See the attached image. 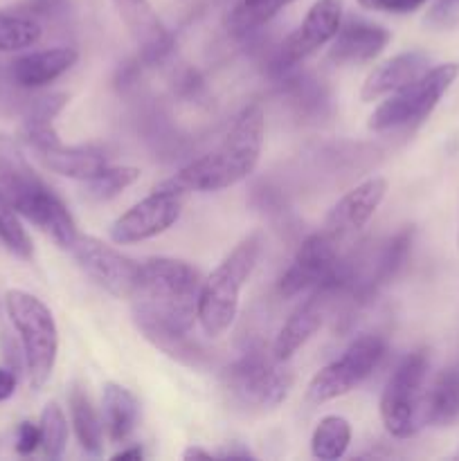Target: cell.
<instances>
[{
    "instance_id": "cell-1",
    "label": "cell",
    "mask_w": 459,
    "mask_h": 461,
    "mask_svg": "<svg viewBox=\"0 0 459 461\" xmlns=\"http://www.w3.org/2000/svg\"><path fill=\"white\" fill-rule=\"evenodd\" d=\"M201 275L192 264L171 257H153L140 264L130 293V313L140 331L162 349L183 345L198 322Z\"/></svg>"
},
{
    "instance_id": "cell-2",
    "label": "cell",
    "mask_w": 459,
    "mask_h": 461,
    "mask_svg": "<svg viewBox=\"0 0 459 461\" xmlns=\"http://www.w3.org/2000/svg\"><path fill=\"white\" fill-rule=\"evenodd\" d=\"M266 138V113L261 104H250L238 113L232 129L214 151L205 153L198 160L160 183L162 187L176 189L180 194L192 192H220L238 185L255 174L261 160Z\"/></svg>"
},
{
    "instance_id": "cell-3",
    "label": "cell",
    "mask_w": 459,
    "mask_h": 461,
    "mask_svg": "<svg viewBox=\"0 0 459 461\" xmlns=\"http://www.w3.org/2000/svg\"><path fill=\"white\" fill-rule=\"evenodd\" d=\"M0 196L63 250H70L79 237L66 203L27 167L18 153L0 151Z\"/></svg>"
},
{
    "instance_id": "cell-4",
    "label": "cell",
    "mask_w": 459,
    "mask_h": 461,
    "mask_svg": "<svg viewBox=\"0 0 459 461\" xmlns=\"http://www.w3.org/2000/svg\"><path fill=\"white\" fill-rule=\"evenodd\" d=\"M264 252V237L252 232L202 279L198 293V324L207 338H220L232 329L238 313V297L255 273Z\"/></svg>"
},
{
    "instance_id": "cell-5",
    "label": "cell",
    "mask_w": 459,
    "mask_h": 461,
    "mask_svg": "<svg viewBox=\"0 0 459 461\" xmlns=\"http://www.w3.org/2000/svg\"><path fill=\"white\" fill-rule=\"evenodd\" d=\"M4 311L22 349L27 381L34 390H43L52 378L58 356V329L52 311L43 300L21 288L4 293Z\"/></svg>"
},
{
    "instance_id": "cell-6",
    "label": "cell",
    "mask_w": 459,
    "mask_h": 461,
    "mask_svg": "<svg viewBox=\"0 0 459 461\" xmlns=\"http://www.w3.org/2000/svg\"><path fill=\"white\" fill-rule=\"evenodd\" d=\"M349 279L351 264L346 257H342L340 243L320 230L302 241L291 268L279 279V293L284 297H295L304 291L327 295L349 288Z\"/></svg>"
},
{
    "instance_id": "cell-7",
    "label": "cell",
    "mask_w": 459,
    "mask_h": 461,
    "mask_svg": "<svg viewBox=\"0 0 459 461\" xmlns=\"http://www.w3.org/2000/svg\"><path fill=\"white\" fill-rule=\"evenodd\" d=\"M457 77V63H441V66L430 68L408 86L387 95L385 102L378 104L376 111L369 115L367 126L376 133H382V131L418 124L435 111Z\"/></svg>"
},
{
    "instance_id": "cell-8",
    "label": "cell",
    "mask_w": 459,
    "mask_h": 461,
    "mask_svg": "<svg viewBox=\"0 0 459 461\" xmlns=\"http://www.w3.org/2000/svg\"><path fill=\"white\" fill-rule=\"evenodd\" d=\"M426 351H412L392 372L381 396V421L396 439H410L423 428V396L428 378Z\"/></svg>"
},
{
    "instance_id": "cell-9",
    "label": "cell",
    "mask_w": 459,
    "mask_h": 461,
    "mask_svg": "<svg viewBox=\"0 0 459 461\" xmlns=\"http://www.w3.org/2000/svg\"><path fill=\"white\" fill-rule=\"evenodd\" d=\"M387 354V342L382 336L376 333H364L356 338L336 360L324 365L306 387V396L310 403L322 405L333 399L349 394L351 390L367 381L374 374V369L381 365V360Z\"/></svg>"
},
{
    "instance_id": "cell-10",
    "label": "cell",
    "mask_w": 459,
    "mask_h": 461,
    "mask_svg": "<svg viewBox=\"0 0 459 461\" xmlns=\"http://www.w3.org/2000/svg\"><path fill=\"white\" fill-rule=\"evenodd\" d=\"M273 354L266 356L264 351H250L232 363L225 374L228 390L234 399L252 408H277L288 399L295 383V374L284 367Z\"/></svg>"
},
{
    "instance_id": "cell-11",
    "label": "cell",
    "mask_w": 459,
    "mask_h": 461,
    "mask_svg": "<svg viewBox=\"0 0 459 461\" xmlns=\"http://www.w3.org/2000/svg\"><path fill=\"white\" fill-rule=\"evenodd\" d=\"M183 207L184 194L158 185L147 198L135 203L130 210L112 221L111 230H108L111 241L117 246H130V243L158 237V234L166 232L171 225L178 223Z\"/></svg>"
},
{
    "instance_id": "cell-12",
    "label": "cell",
    "mask_w": 459,
    "mask_h": 461,
    "mask_svg": "<svg viewBox=\"0 0 459 461\" xmlns=\"http://www.w3.org/2000/svg\"><path fill=\"white\" fill-rule=\"evenodd\" d=\"M72 257L93 282L120 300H129L140 277V264L122 255L115 246H108L102 239L79 234L70 246Z\"/></svg>"
},
{
    "instance_id": "cell-13",
    "label": "cell",
    "mask_w": 459,
    "mask_h": 461,
    "mask_svg": "<svg viewBox=\"0 0 459 461\" xmlns=\"http://www.w3.org/2000/svg\"><path fill=\"white\" fill-rule=\"evenodd\" d=\"M342 25V0H315L292 34L284 41L277 54V68H292L336 39Z\"/></svg>"
},
{
    "instance_id": "cell-14",
    "label": "cell",
    "mask_w": 459,
    "mask_h": 461,
    "mask_svg": "<svg viewBox=\"0 0 459 461\" xmlns=\"http://www.w3.org/2000/svg\"><path fill=\"white\" fill-rule=\"evenodd\" d=\"M385 178L374 176V178L363 180V183L356 185L354 189H349V192L331 207L322 230L333 239V241H338L342 246V243L349 241L354 234H358L360 230L372 221V216L376 214L378 207L385 201Z\"/></svg>"
},
{
    "instance_id": "cell-15",
    "label": "cell",
    "mask_w": 459,
    "mask_h": 461,
    "mask_svg": "<svg viewBox=\"0 0 459 461\" xmlns=\"http://www.w3.org/2000/svg\"><path fill=\"white\" fill-rule=\"evenodd\" d=\"M129 30L130 39L140 50V57L147 63L162 61L174 48V36L169 34L166 25L158 12L153 9L151 0H111Z\"/></svg>"
},
{
    "instance_id": "cell-16",
    "label": "cell",
    "mask_w": 459,
    "mask_h": 461,
    "mask_svg": "<svg viewBox=\"0 0 459 461\" xmlns=\"http://www.w3.org/2000/svg\"><path fill=\"white\" fill-rule=\"evenodd\" d=\"M392 34L387 27L364 18H349L342 21L336 39L331 41L328 59L338 66H358V63L374 61L390 43Z\"/></svg>"
},
{
    "instance_id": "cell-17",
    "label": "cell",
    "mask_w": 459,
    "mask_h": 461,
    "mask_svg": "<svg viewBox=\"0 0 459 461\" xmlns=\"http://www.w3.org/2000/svg\"><path fill=\"white\" fill-rule=\"evenodd\" d=\"M79 61V52L70 45H58V48H45V50H30L18 54L16 59L7 63L9 72L14 79L27 90H40L57 81L58 77L66 75L68 70L76 66Z\"/></svg>"
},
{
    "instance_id": "cell-18",
    "label": "cell",
    "mask_w": 459,
    "mask_h": 461,
    "mask_svg": "<svg viewBox=\"0 0 459 461\" xmlns=\"http://www.w3.org/2000/svg\"><path fill=\"white\" fill-rule=\"evenodd\" d=\"M34 153L36 160L45 167L52 174L63 176V178L81 180V183H88V180L97 178L104 169L108 167L104 153H99L97 149L90 147H66L61 140L50 144H40V147L30 149Z\"/></svg>"
},
{
    "instance_id": "cell-19",
    "label": "cell",
    "mask_w": 459,
    "mask_h": 461,
    "mask_svg": "<svg viewBox=\"0 0 459 461\" xmlns=\"http://www.w3.org/2000/svg\"><path fill=\"white\" fill-rule=\"evenodd\" d=\"M428 70H430V57L426 52L396 54L369 72L363 88H360V99L364 104L378 102L381 97H387L394 90L403 88Z\"/></svg>"
},
{
    "instance_id": "cell-20",
    "label": "cell",
    "mask_w": 459,
    "mask_h": 461,
    "mask_svg": "<svg viewBox=\"0 0 459 461\" xmlns=\"http://www.w3.org/2000/svg\"><path fill=\"white\" fill-rule=\"evenodd\" d=\"M322 324L324 309L320 297L315 295L310 297L304 306H300V309L284 322V327L279 329L277 338H274L273 342V349H270L273 358L279 360V363H288V360H291L292 356H295L297 351L320 331V329H322Z\"/></svg>"
},
{
    "instance_id": "cell-21",
    "label": "cell",
    "mask_w": 459,
    "mask_h": 461,
    "mask_svg": "<svg viewBox=\"0 0 459 461\" xmlns=\"http://www.w3.org/2000/svg\"><path fill=\"white\" fill-rule=\"evenodd\" d=\"M459 419V365L441 369L423 396V426L444 428Z\"/></svg>"
},
{
    "instance_id": "cell-22",
    "label": "cell",
    "mask_w": 459,
    "mask_h": 461,
    "mask_svg": "<svg viewBox=\"0 0 459 461\" xmlns=\"http://www.w3.org/2000/svg\"><path fill=\"white\" fill-rule=\"evenodd\" d=\"M140 419V403L126 387L106 383L102 392L104 432L112 444H124L133 435Z\"/></svg>"
},
{
    "instance_id": "cell-23",
    "label": "cell",
    "mask_w": 459,
    "mask_h": 461,
    "mask_svg": "<svg viewBox=\"0 0 459 461\" xmlns=\"http://www.w3.org/2000/svg\"><path fill=\"white\" fill-rule=\"evenodd\" d=\"M68 410H70V426L75 430L81 450L86 455H93V457L102 455L104 421L94 410L88 392L79 383H72L70 392H68Z\"/></svg>"
},
{
    "instance_id": "cell-24",
    "label": "cell",
    "mask_w": 459,
    "mask_h": 461,
    "mask_svg": "<svg viewBox=\"0 0 459 461\" xmlns=\"http://www.w3.org/2000/svg\"><path fill=\"white\" fill-rule=\"evenodd\" d=\"M43 36L39 18L27 12H0V54L34 48Z\"/></svg>"
},
{
    "instance_id": "cell-25",
    "label": "cell",
    "mask_w": 459,
    "mask_h": 461,
    "mask_svg": "<svg viewBox=\"0 0 459 461\" xmlns=\"http://www.w3.org/2000/svg\"><path fill=\"white\" fill-rule=\"evenodd\" d=\"M351 444V426L345 417L328 414L320 419L310 437V453L322 461H333L345 457Z\"/></svg>"
},
{
    "instance_id": "cell-26",
    "label": "cell",
    "mask_w": 459,
    "mask_h": 461,
    "mask_svg": "<svg viewBox=\"0 0 459 461\" xmlns=\"http://www.w3.org/2000/svg\"><path fill=\"white\" fill-rule=\"evenodd\" d=\"M292 3L295 0H238L228 16V30L237 36L259 30Z\"/></svg>"
},
{
    "instance_id": "cell-27",
    "label": "cell",
    "mask_w": 459,
    "mask_h": 461,
    "mask_svg": "<svg viewBox=\"0 0 459 461\" xmlns=\"http://www.w3.org/2000/svg\"><path fill=\"white\" fill-rule=\"evenodd\" d=\"M39 430H40V448H43L45 457L61 459L63 453H66L70 428H68V419L57 401H50V403L43 408V412H40V419H39Z\"/></svg>"
},
{
    "instance_id": "cell-28",
    "label": "cell",
    "mask_w": 459,
    "mask_h": 461,
    "mask_svg": "<svg viewBox=\"0 0 459 461\" xmlns=\"http://www.w3.org/2000/svg\"><path fill=\"white\" fill-rule=\"evenodd\" d=\"M0 243L22 261H30L34 257V246L22 225L21 214L3 196H0Z\"/></svg>"
},
{
    "instance_id": "cell-29",
    "label": "cell",
    "mask_w": 459,
    "mask_h": 461,
    "mask_svg": "<svg viewBox=\"0 0 459 461\" xmlns=\"http://www.w3.org/2000/svg\"><path fill=\"white\" fill-rule=\"evenodd\" d=\"M140 178V169L135 167H111L108 165L97 178L86 183V194L94 201H111L117 194L124 192L126 187Z\"/></svg>"
},
{
    "instance_id": "cell-30",
    "label": "cell",
    "mask_w": 459,
    "mask_h": 461,
    "mask_svg": "<svg viewBox=\"0 0 459 461\" xmlns=\"http://www.w3.org/2000/svg\"><path fill=\"white\" fill-rule=\"evenodd\" d=\"M36 90H27L9 72L7 63H0V120L22 117Z\"/></svg>"
},
{
    "instance_id": "cell-31",
    "label": "cell",
    "mask_w": 459,
    "mask_h": 461,
    "mask_svg": "<svg viewBox=\"0 0 459 461\" xmlns=\"http://www.w3.org/2000/svg\"><path fill=\"white\" fill-rule=\"evenodd\" d=\"M18 455H32L40 448V430L36 423L22 421L16 428V444H14Z\"/></svg>"
},
{
    "instance_id": "cell-32",
    "label": "cell",
    "mask_w": 459,
    "mask_h": 461,
    "mask_svg": "<svg viewBox=\"0 0 459 461\" xmlns=\"http://www.w3.org/2000/svg\"><path fill=\"white\" fill-rule=\"evenodd\" d=\"M428 0H381V9L378 12H390V14H410L417 12L426 5Z\"/></svg>"
},
{
    "instance_id": "cell-33",
    "label": "cell",
    "mask_w": 459,
    "mask_h": 461,
    "mask_svg": "<svg viewBox=\"0 0 459 461\" xmlns=\"http://www.w3.org/2000/svg\"><path fill=\"white\" fill-rule=\"evenodd\" d=\"M16 385H18V378L16 374H14V369L0 367V403L12 399L14 392H16Z\"/></svg>"
},
{
    "instance_id": "cell-34",
    "label": "cell",
    "mask_w": 459,
    "mask_h": 461,
    "mask_svg": "<svg viewBox=\"0 0 459 461\" xmlns=\"http://www.w3.org/2000/svg\"><path fill=\"white\" fill-rule=\"evenodd\" d=\"M183 459H187V461H192V459H214V455L207 453V450H202V448H196V446H192V448L184 450Z\"/></svg>"
},
{
    "instance_id": "cell-35",
    "label": "cell",
    "mask_w": 459,
    "mask_h": 461,
    "mask_svg": "<svg viewBox=\"0 0 459 461\" xmlns=\"http://www.w3.org/2000/svg\"><path fill=\"white\" fill-rule=\"evenodd\" d=\"M142 450L135 446V448H129V450H120V453L112 455V459L115 461H126V459H142Z\"/></svg>"
},
{
    "instance_id": "cell-36",
    "label": "cell",
    "mask_w": 459,
    "mask_h": 461,
    "mask_svg": "<svg viewBox=\"0 0 459 461\" xmlns=\"http://www.w3.org/2000/svg\"><path fill=\"white\" fill-rule=\"evenodd\" d=\"M358 5L363 9H372V12H378V9H381V0H358Z\"/></svg>"
},
{
    "instance_id": "cell-37",
    "label": "cell",
    "mask_w": 459,
    "mask_h": 461,
    "mask_svg": "<svg viewBox=\"0 0 459 461\" xmlns=\"http://www.w3.org/2000/svg\"><path fill=\"white\" fill-rule=\"evenodd\" d=\"M453 457H454V459H459V450H457V453H454V455H453Z\"/></svg>"
},
{
    "instance_id": "cell-38",
    "label": "cell",
    "mask_w": 459,
    "mask_h": 461,
    "mask_svg": "<svg viewBox=\"0 0 459 461\" xmlns=\"http://www.w3.org/2000/svg\"><path fill=\"white\" fill-rule=\"evenodd\" d=\"M457 248H459V230H457Z\"/></svg>"
}]
</instances>
